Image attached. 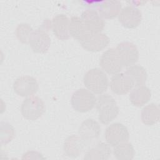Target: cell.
Masks as SVG:
<instances>
[{"instance_id":"1","label":"cell","mask_w":160,"mask_h":160,"mask_svg":"<svg viewBox=\"0 0 160 160\" xmlns=\"http://www.w3.org/2000/svg\"><path fill=\"white\" fill-rule=\"evenodd\" d=\"M96 108L98 119L103 124L112 121L119 114V108L115 99L108 94H101L96 98Z\"/></svg>"},{"instance_id":"2","label":"cell","mask_w":160,"mask_h":160,"mask_svg":"<svg viewBox=\"0 0 160 160\" xmlns=\"http://www.w3.org/2000/svg\"><path fill=\"white\" fill-rule=\"evenodd\" d=\"M83 82L88 90L96 94L104 93L109 86V81L106 73L97 68L89 69L85 73Z\"/></svg>"},{"instance_id":"3","label":"cell","mask_w":160,"mask_h":160,"mask_svg":"<svg viewBox=\"0 0 160 160\" xmlns=\"http://www.w3.org/2000/svg\"><path fill=\"white\" fill-rule=\"evenodd\" d=\"M96 98L93 92L85 88L75 91L71 96V103L72 108L79 112L91 111L96 105Z\"/></svg>"},{"instance_id":"4","label":"cell","mask_w":160,"mask_h":160,"mask_svg":"<svg viewBox=\"0 0 160 160\" xmlns=\"http://www.w3.org/2000/svg\"><path fill=\"white\" fill-rule=\"evenodd\" d=\"M45 109V104L42 99L33 95L27 97L22 101L21 107L22 116L30 121H34L41 117Z\"/></svg>"},{"instance_id":"5","label":"cell","mask_w":160,"mask_h":160,"mask_svg":"<svg viewBox=\"0 0 160 160\" xmlns=\"http://www.w3.org/2000/svg\"><path fill=\"white\" fill-rule=\"evenodd\" d=\"M106 142L111 146H115L120 143L128 142L129 133L128 128L120 122H114L109 125L104 132Z\"/></svg>"},{"instance_id":"6","label":"cell","mask_w":160,"mask_h":160,"mask_svg":"<svg viewBox=\"0 0 160 160\" xmlns=\"http://www.w3.org/2000/svg\"><path fill=\"white\" fill-rule=\"evenodd\" d=\"M115 49L122 67H129L138 62L139 51L134 43L123 41L119 43Z\"/></svg>"},{"instance_id":"7","label":"cell","mask_w":160,"mask_h":160,"mask_svg":"<svg viewBox=\"0 0 160 160\" xmlns=\"http://www.w3.org/2000/svg\"><path fill=\"white\" fill-rule=\"evenodd\" d=\"M81 19L86 30L89 34L100 33L104 29V20L94 9L89 8L84 10L81 14Z\"/></svg>"},{"instance_id":"8","label":"cell","mask_w":160,"mask_h":160,"mask_svg":"<svg viewBox=\"0 0 160 160\" xmlns=\"http://www.w3.org/2000/svg\"><path fill=\"white\" fill-rule=\"evenodd\" d=\"M99 66L106 72L113 75L120 72L123 68L116 50L113 48L108 49L102 54L99 59Z\"/></svg>"},{"instance_id":"9","label":"cell","mask_w":160,"mask_h":160,"mask_svg":"<svg viewBox=\"0 0 160 160\" xmlns=\"http://www.w3.org/2000/svg\"><path fill=\"white\" fill-rule=\"evenodd\" d=\"M39 88L36 78L30 76H21L13 83L14 92L21 97H29L35 94Z\"/></svg>"},{"instance_id":"10","label":"cell","mask_w":160,"mask_h":160,"mask_svg":"<svg viewBox=\"0 0 160 160\" xmlns=\"http://www.w3.org/2000/svg\"><path fill=\"white\" fill-rule=\"evenodd\" d=\"M118 20L124 27L133 29L141 22L142 12L134 6H127L121 10L118 15Z\"/></svg>"},{"instance_id":"11","label":"cell","mask_w":160,"mask_h":160,"mask_svg":"<svg viewBox=\"0 0 160 160\" xmlns=\"http://www.w3.org/2000/svg\"><path fill=\"white\" fill-rule=\"evenodd\" d=\"M29 44L33 52L44 53L50 47L51 38L46 31L39 28L32 31L29 40Z\"/></svg>"},{"instance_id":"12","label":"cell","mask_w":160,"mask_h":160,"mask_svg":"<svg viewBox=\"0 0 160 160\" xmlns=\"http://www.w3.org/2000/svg\"><path fill=\"white\" fill-rule=\"evenodd\" d=\"M110 42L109 37L104 33L89 34L86 38L80 42L81 46L90 52H99L108 46Z\"/></svg>"},{"instance_id":"13","label":"cell","mask_w":160,"mask_h":160,"mask_svg":"<svg viewBox=\"0 0 160 160\" xmlns=\"http://www.w3.org/2000/svg\"><path fill=\"white\" fill-rule=\"evenodd\" d=\"M89 142L84 140L79 135L72 134L68 137L63 145L64 154L70 158H76L81 154Z\"/></svg>"},{"instance_id":"14","label":"cell","mask_w":160,"mask_h":160,"mask_svg":"<svg viewBox=\"0 0 160 160\" xmlns=\"http://www.w3.org/2000/svg\"><path fill=\"white\" fill-rule=\"evenodd\" d=\"M134 88L132 82L125 72H119L112 76L110 81L111 90L116 94L124 95Z\"/></svg>"},{"instance_id":"15","label":"cell","mask_w":160,"mask_h":160,"mask_svg":"<svg viewBox=\"0 0 160 160\" xmlns=\"http://www.w3.org/2000/svg\"><path fill=\"white\" fill-rule=\"evenodd\" d=\"M101 131V126L98 122L94 119L88 118L81 123L78 134L84 140L90 142L99 137Z\"/></svg>"},{"instance_id":"16","label":"cell","mask_w":160,"mask_h":160,"mask_svg":"<svg viewBox=\"0 0 160 160\" xmlns=\"http://www.w3.org/2000/svg\"><path fill=\"white\" fill-rule=\"evenodd\" d=\"M69 19L64 14L55 16L51 22V27L54 35L60 40H67L69 38Z\"/></svg>"},{"instance_id":"17","label":"cell","mask_w":160,"mask_h":160,"mask_svg":"<svg viewBox=\"0 0 160 160\" xmlns=\"http://www.w3.org/2000/svg\"><path fill=\"white\" fill-rule=\"evenodd\" d=\"M111 154V149L108 143L98 142L92 146L86 153L84 159L107 160Z\"/></svg>"},{"instance_id":"18","label":"cell","mask_w":160,"mask_h":160,"mask_svg":"<svg viewBox=\"0 0 160 160\" xmlns=\"http://www.w3.org/2000/svg\"><path fill=\"white\" fill-rule=\"evenodd\" d=\"M129 97L131 104L139 108L149 102L151 98V91L149 88L143 85L131 90Z\"/></svg>"},{"instance_id":"19","label":"cell","mask_w":160,"mask_h":160,"mask_svg":"<svg viewBox=\"0 0 160 160\" xmlns=\"http://www.w3.org/2000/svg\"><path fill=\"white\" fill-rule=\"evenodd\" d=\"M121 10V3L119 1H104L98 6L99 14L102 18L113 19L118 16Z\"/></svg>"},{"instance_id":"20","label":"cell","mask_w":160,"mask_h":160,"mask_svg":"<svg viewBox=\"0 0 160 160\" xmlns=\"http://www.w3.org/2000/svg\"><path fill=\"white\" fill-rule=\"evenodd\" d=\"M131 79L134 87L143 86L147 80L148 74L144 68L138 64L128 67L124 72Z\"/></svg>"},{"instance_id":"21","label":"cell","mask_w":160,"mask_h":160,"mask_svg":"<svg viewBox=\"0 0 160 160\" xmlns=\"http://www.w3.org/2000/svg\"><path fill=\"white\" fill-rule=\"evenodd\" d=\"M142 123L146 126L156 124L160 118V109L158 104L151 103L142 108L141 112Z\"/></svg>"},{"instance_id":"22","label":"cell","mask_w":160,"mask_h":160,"mask_svg":"<svg viewBox=\"0 0 160 160\" xmlns=\"http://www.w3.org/2000/svg\"><path fill=\"white\" fill-rule=\"evenodd\" d=\"M69 32L70 36L79 42L83 41L89 34L87 32L81 18L72 16L69 20Z\"/></svg>"},{"instance_id":"23","label":"cell","mask_w":160,"mask_h":160,"mask_svg":"<svg viewBox=\"0 0 160 160\" xmlns=\"http://www.w3.org/2000/svg\"><path fill=\"white\" fill-rule=\"evenodd\" d=\"M112 153L118 160H131L134 157L135 151L132 144L128 141L114 146Z\"/></svg>"},{"instance_id":"24","label":"cell","mask_w":160,"mask_h":160,"mask_svg":"<svg viewBox=\"0 0 160 160\" xmlns=\"http://www.w3.org/2000/svg\"><path fill=\"white\" fill-rule=\"evenodd\" d=\"M32 31L33 29L29 24L21 23L16 28V35L20 42L27 44L29 43V40Z\"/></svg>"},{"instance_id":"25","label":"cell","mask_w":160,"mask_h":160,"mask_svg":"<svg viewBox=\"0 0 160 160\" xmlns=\"http://www.w3.org/2000/svg\"><path fill=\"white\" fill-rule=\"evenodd\" d=\"M1 142L2 144H6L11 141V140L14 138L15 134L14 129L9 123L6 122H1Z\"/></svg>"}]
</instances>
